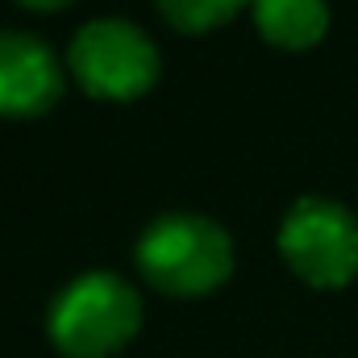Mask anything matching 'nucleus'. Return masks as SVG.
<instances>
[{
  "label": "nucleus",
  "instance_id": "f257e3e1",
  "mask_svg": "<svg viewBox=\"0 0 358 358\" xmlns=\"http://www.w3.org/2000/svg\"><path fill=\"white\" fill-rule=\"evenodd\" d=\"M142 325V296L113 271H84L67 279L50 308L46 334L71 358H104L121 350Z\"/></svg>",
  "mask_w": 358,
  "mask_h": 358
},
{
  "label": "nucleus",
  "instance_id": "f03ea898",
  "mask_svg": "<svg viewBox=\"0 0 358 358\" xmlns=\"http://www.w3.org/2000/svg\"><path fill=\"white\" fill-rule=\"evenodd\" d=\"M138 271L171 296H200L229 279L234 242L204 213H159L138 238Z\"/></svg>",
  "mask_w": 358,
  "mask_h": 358
},
{
  "label": "nucleus",
  "instance_id": "7ed1b4c3",
  "mask_svg": "<svg viewBox=\"0 0 358 358\" xmlns=\"http://www.w3.org/2000/svg\"><path fill=\"white\" fill-rule=\"evenodd\" d=\"M279 255L313 287H342L358 275V217L325 196H300L279 225Z\"/></svg>",
  "mask_w": 358,
  "mask_h": 358
},
{
  "label": "nucleus",
  "instance_id": "20e7f679",
  "mask_svg": "<svg viewBox=\"0 0 358 358\" xmlns=\"http://www.w3.org/2000/svg\"><path fill=\"white\" fill-rule=\"evenodd\" d=\"M67 63L92 96L129 100L159 80V46L150 34L125 17H96L76 29Z\"/></svg>",
  "mask_w": 358,
  "mask_h": 358
},
{
  "label": "nucleus",
  "instance_id": "39448f33",
  "mask_svg": "<svg viewBox=\"0 0 358 358\" xmlns=\"http://www.w3.org/2000/svg\"><path fill=\"white\" fill-rule=\"evenodd\" d=\"M63 96L59 55L25 29H0V117H38Z\"/></svg>",
  "mask_w": 358,
  "mask_h": 358
},
{
  "label": "nucleus",
  "instance_id": "423d86ee",
  "mask_svg": "<svg viewBox=\"0 0 358 358\" xmlns=\"http://www.w3.org/2000/svg\"><path fill=\"white\" fill-rule=\"evenodd\" d=\"M263 38L287 50L313 46L329 25V0H250Z\"/></svg>",
  "mask_w": 358,
  "mask_h": 358
},
{
  "label": "nucleus",
  "instance_id": "0eeeda50",
  "mask_svg": "<svg viewBox=\"0 0 358 358\" xmlns=\"http://www.w3.org/2000/svg\"><path fill=\"white\" fill-rule=\"evenodd\" d=\"M246 0H159V8L167 13V21L187 29V34H200V29H213L221 21H229Z\"/></svg>",
  "mask_w": 358,
  "mask_h": 358
},
{
  "label": "nucleus",
  "instance_id": "6e6552de",
  "mask_svg": "<svg viewBox=\"0 0 358 358\" xmlns=\"http://www.w3.org/2000/svg\"><path fill=\"white\" fill-rule=\"evenodd\" d=\"M21 4H29V8H59V4H67V0H21Z\"/></svg>",
  "mask_w": 358,
  "mask_h": 358
}]
</instances>
